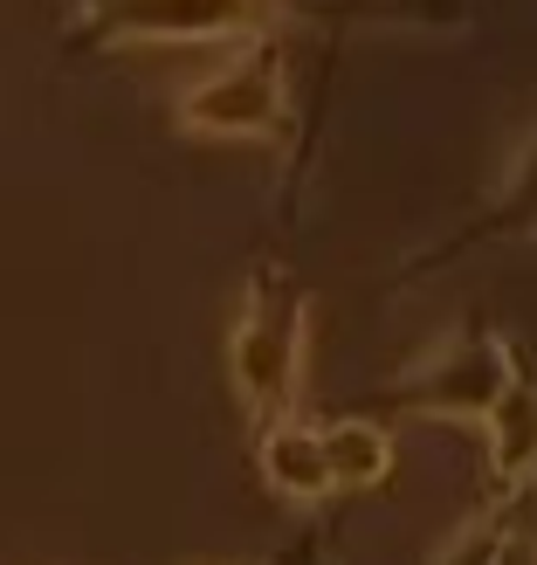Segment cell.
Wrapping results in <instances>:
<instances>
[{"mask_svg":"<svg viewBox=\"0 0 537 565\" xmlns=\"http://www.w3.org/2000/svg\"><path fill=\"white\" fill-rule=\"evenodd\" d=\"M303 365H310V290L282 263H262L228 324V386L256 435L269 420L297 414Z\"/></svg>","mask_w":537,"mask_h":565,"instance_id":"6da1fadb","label":"cell"},{"mask_svg":"<svg viewBox=\"0 0 537 565\" xmlns=\"http://www.w3.org/2000/svg\"><path fill=\"white\" fill-rule=\"evenodd\" d=\"M303 0H76L69 49H193V42H269Z\"/></svg>","mask_w":537,"mask_h":565,"instance_id":"7a4b0ae2","label":"cell"},{"mask_svg":"<svg viewBox=\"0 0 537 565\" xmlns=\"http://www.w3.org/2000/svg\"><path fill=\"white\" fill-rule=\"evenodd\" d=\"M282 118H290V83L269 42H241V55L214 63L173 104V125L207 146H262V138H282Z\"/></svg>","mask_w":537,"mask_h":565,"instance_id":"3957f363","label":"cell"},{"mask_svg":"<svg viewBox=\"0 0 537 565\" xmlns=\"http://www.w3.org/2000/svg\"><path fill=\"white\" fill-rule=\"evenodd\" d=\"M517 380V352L496 331H448L420 359L400 365L393 380V407L420 420H483Z\"/></svg>","mask_w":537,"mask_h":565,"instance_id":"277c9868","label":"cell"},{"mask_svg":"<svg viewBox=\"0 0 537 565\" xmlns=\"http://www.w3.org/2000/svg\"><path fill=\"white\" fill-rule=\"evenodd\" d=\"M483 242H537V125L511 146V159H503V173L490 186V201L475 207V221L455 242H441L428 263H455V256H469V248H483Z\"/></svg>","mask_w":537,"mask_h":565,"instance_id":"5b68a950","label":"cell"},{"mask_svg":"<svg viewBox=\"0 0 537 565\" xmlns=\"http://www.w3.org/2000/svg\"><path fill=\"white\" fill-rule=\"evenodd\" d=\"M483 456H490V483L503 503H517L537 483V380H511V393L483 414Z\"/></svg>","mask_w":537,"mask_h":565,"instance_id":"8992f818","label":"cell"},{"mask_svg":"<svg viewBox=\"0 0 537 565\" xmlns=\"http://www.w3.org/2000/svg\"><path fill=\"white\" fill-rule=\"evenodd\" d=\"M256 462H262V483L276 497H290V503H324L337 497L331 483V456H324V428H303V420H269L262 441H256Z\"/></svg>","mask_w":537,"mask_h":565,"instance_id":"52a82bcc","label":"cell"},{"mask_svg":"<svg viewBox=\"0 0 537 565\" xmlns=\"http://www.w3.org/2000/svg\"><path fill=\"white\" fill-rule=\"evenodd\" d=\"M324 456H331V483L337 497H358V490H386L393 469H400V448H393L386 420H331L324 428Z\"/></svg>","mask_w":537,"mask_h":565,"instance_id":"ba28073f","label":"cell"},{"mask_svg":"<svg viewBox=\"0 0 537 565\" xmlns=\"http://www.w3.org/2000/svg\"><path fill=\"white\" fill-rule=\"evenodd\" d=\"M503 539H511V511H475V518H462L448 539L434 545V558L428 565H496V552H503Z\"/></svg>","mask_w":537,"mask_h":565,"instance_id":"9c48e42d","label":"cell"},{"mask_svg":"<svg viewBox=\"0 0 537 565\" xmlns=\"http://www.w3.org/2000/svg\"><path fill=\"white\" fill-rule=\"evenodd\" d=\"M496 565H537V531H517V524H511V539H503Z\"/></svg>","mask_w":537,"mask_h":565,"instance_id":"30bf717a","label":"cell"}]
</instances>
